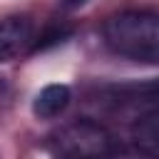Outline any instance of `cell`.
Instances as JSON below:
<instances>
[{"label":"cell","mask_w":159,"mask_h":159,"mask_svg":"<svg viewBox=\"0 0 159 159\" xmlns=\"http://www.w3.org/2000/svg\"><path fill=\"white\" fill-rule=\"evenodd\" d=\"M72 99V92L67 84H47L40 89V94L32 102V112L40 119H55L60 117Z\"/></svg>","instance_id":"obj_4"},{"label":"cell","mask_w":159,"mask_h":159,"mask_svg":"<svg viewBox=\"0 0 159 159\" xmlns=\"http://www.w3.org/2000/svg\"><path fill=\"white\" fill-rule=\"evenodd\" d=\"M87 0H62V5L65 7H80V5H84Z\"/></svg>","instance_id":"obj_6"},{"label":"cell","mask_w":159,"mask_h":159,"mask_svg":"<svg viewBox=\"0 0 159 159\" xmlns=\"http://www.w3.org/2000/svg\"><path fill=\"white\" fill-rule=\"evenodd\" d=\"M132 139L134 147L144 159H157V147H159V132H157V112L149 109L147 114H139L134 127H132Z\"/></svg>","instance_id":"obj_5"},{"label":"cell","mask_w":159,"mask_h":159,"mask_svg":"<svg viewBox=\"0 0 159 159\" xmlns=\"http://www.w3.org/2000/svg\"><path fill=\"white\" fill-rule=\"evenodd\" d=\"M32 45V20L27 15H10L0 20V62H10L25 55Z\"/></svg>","instance_id":"obj_3"},{"label":"cell","mask_w":159,"mask_h":159,"mask_svg":"<svg viewBox=\"0 0 159 159\" xmlns=\"http://www.w3.org/2000/svg\"><path fill=\"white\" fill-rule=\"evenodd\" d=\"M104 45L132 62L157 65L159 60V20L149 10L117 12L104 22Z\"/></svg>","instance_id":"obj_1"},{"label":"cell","mask_w":159,"mask_h":159,"mask_svg":"<svg viewBox=\"0 0 159 159\" xmlns=\"http://www.w3.org/2000/svg\"><path fill=\"white\" fill-rule=\"evenodd\" d=\"M117 149L109 129L92 119H75L60 127L47 142L52 159H107Z\"/></svg>","instance_id":"obj_2"},{"label":"cell","mask_w":159,"mask_h":159,"mask_svg":"<svg viewBox=\"0 0 159 159\" xmlns=\"http://www.w3.org/2000/svg\"><path fill=\"white\" fill-rule=\"evenodd\" d=\"M107 159H132V157H127V154H122V152L117 149V152H114V154H109Z\"/></svg>","instance_id":"obj_7"}]
</instances>
